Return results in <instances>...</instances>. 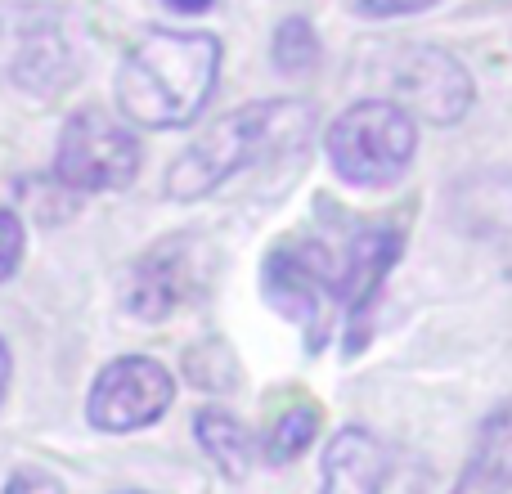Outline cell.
Returning a JSON list of instances; mask_svg holds the SVG:
<instances>
[{
    "label": "cell",
    "instance_id": "obj_13",
    "mask_svg": "<svg viewBox=\"0 0 512 494\" xmlns=\"http://www.w3.org/2000/svg\"><path fill=\"white\" fill-rule=\"evenodd\" d=\"M319 432V409L315 405H292L274 418L270 436H265V459L270 463H292L297 454H306V445Z\"/></svg>",
    "mask_w": 512,
    "mask_h": 494
},
{
    "label": "cell",
    "instance_id": "obj_8",
    "mask_svg": "<svg viewBox=\"0 0 512 494\" xmlns=\"http://www.w3.org/2000/svg\"><path fill=\"white\" fill-rule=\"evenodd\" d=\"M391 90L409 117H423L432 126H454L472 108V77L454 54L436 50V45H414L396 59L391 72Z\"/></svg>",
    "mask_w": 512,
    "mask_h": 494
},
{
    "label": "cell",
    "instance_id": "obj_19",
    "mask_svg": "<svg viewBox=\"0 0 512 494\" xmlns=\"http://www.w3.org/2000/svg\"><path fill=\"white\" fill-rule=\"evenodd\" d=\"M176 14H203V9H212V0H167Z\"/></svg>",
    "mask_w": 512,
    "mask_h": 494
},
{
    "label": "cell",
    "instance_id": "obj_12",
    "mask_svg": "<svg viewBox=\"0 0 512 494\" xmlns=\"http://www.w3.org/2000/svg\"><path fill=\"white\" fill-rule=\"evenodd\" d=\"M194 432H198V445L212 454V463L225 472V477H234V481L248 477V468H252V436H248V427H243L239 418L225 414V409H198Z\"/></svg>",
    "mask_w": 512,
    "mask_h": 494
},
{
    "label": "cell",
    "instance_id": "obj_15",
    "mask_svg": "<svg viewBox=\"0 0 512 494\" xmlns=\"http://www.w3.org/2000/svg\"><path fill=\"white\" fill-rule=\"evenodd\" d=\"M185 378L203 391H230L234 378H239V364H234L225 342H198L185 355Z\"/></svg>",
    "mask_w": 512,
    "mask_h": 494
},
{
    "label": "cell",
    "instance_id": "obj_10",
    "mask_svg": "<svg viewBox=\"0 0 512 494\" xmlns=\"http://www.w3.org/2000/svg\"><path fill=\"white\" fill-rule=\"evenodd\" d=\"M391 477L387 445L369 427H342L324 450L319 494H382Z\"/></svg>",
    "mask_w": 512,
    "mask_h": 494
},
{
    "label": "cell",
    "instance_id": "obj_14",
    "mask_svg": "<svg viewBox=\"0 0 512 494\" xmlns=\"http://www.w3.org/2000/svg\"><path fill=\"white\" fill-rule=\"evenodd\" d=\"M274 68L279 72H292V77H301V72H310L319 63V36L315 27L306 23V18H283L279 32H274Z\"/></svg>",
    "mask_w": 512,
    "mask_h": 494
},
{
    "label": "cell",
    "instance_id": "obj_6",
    "mask_svg": "<svg viewBox=\"0 0 512 494\" xmlns=\"http://www.w3.org/2000/svg\"><path fill=\"white\" fill-rule=\"evenodd\" d=\"M140 140L113 122L99 108H81L68 117L59 135V153H54V180L63 189H86V194H104V189H126L140 176Z\"/></svg>",
    "mask_w": 512,
    "mask_h": 494
},
{
    "label": "cell",
    "instance_id": "obj_11",
    "mask_svg": "<svg viewBox=\"0 0 512 494\" xmlns=\"http://www.w3.org/2000/svg\"><path fill=\"white\" fill-rule=\"evenodd\" d=\"M454 494H512V400L481 423Z\"/></svg>",
    "mask_w": 512,
    "mask_h": 494
},
{
    "label": "cell",
    "instance_id": "obj_1",
    "mask_svg": "<svg viewBox=\"0 0 512 494\" xmlns=\"http://www.w3.org/2000/svg\"><path fill=\"white\" fill-rule=\"evenodd\" d=\"M216 68H221V41L212 32L153 27L117 68V108L149 131L189 126L212 99Z\"/></svg>",
    "mask_w": 512,
    "mask_h": 494
},
{
    "label": "cell",
    "instance_id": "obj_16",
    "mask_svg": "<svg viewBox=\"0 0 512 494\" xmlns=\"http://www.w3.org/2000/svg\"><path fill=\"white\" fill-rule=\"evenodd\" d=\"M18 261H23V221L0 207V283L18 270Z\"/></svg>",
    "mask_w": 512,
    "mask_h": 494
},
{
    "label": "cell",
    "instance_id": "obj_9",
    "mask_svg": "<svg viewBox=\"0 0 512 494\" xmlns=\"http://www.w3.org/2000/svg\"><path fill=\"white\" fill-rule=\"evenodd\" d=\"M189 292H194V252H189V239H167L131 265V274L122 283V306L126 315L144 319V324H162Z\"/></svg>",
    "mask_w": 512,
    "mask_h": 494
},
{
    "label": "cell",
    "instance_id": "obj_17",
    "mask_svg": "<svg viewBox=\"0 0 512 494\" xmlns=\"http://www.w3.org/2000/svg\"><path fill=\"white\" fill-rule=\"evenodd\" d=\"M5 494H63V486L50 477V472H41V468H23V472H14V477H9Z\"/></svg>",
    "mask_w": 512,
    "mask_h": 494
},
{
    "label": "cell",
    "instance_id": "obj_4",
    "mask_svg": "<svg viewBox=\"0 0 512 494\" xmlns=\"http://www.w3.org/2000/svg\"><path fill=\"white\" fill-rule=\"evenodd\" d=\"M0 68L23 95L32 99H59L72 81L81 77V59L72 32L54 9L45 5H18L0 14Z\"/></svg>",
    "mask_w": 512,
    "mask_h": 494
},
{
    "label": "cell",
    "instance_id": "obj_5",
    "mask_svg": "<svg viewBox=\"0 0 512 494\" xmlns=\"http://www.w3.org/2000/svg\"><path fill=\"white\" fill-rule=\"evenodd\" d=\"M342 279H346V261L337 252H328V243H310V239H292L279 243L265 256V274L261 288L265 301L279 310L283 319L310 328V342H324L328 324H333V306H342Z\"/></svg>",
    "mask_w": 512,
    "mask_h": 494
},
{
    "label": "cell",
    "instance_id": "obj_20",
    "mask_svg": "<svg viewBox=\"0 0 512 494\" xmlns=\"http://www.w3.org/2000/svg\"><path fill=\"white\" fill-rule=\"evenodd\" d=\"M5 387H9V346L0 337V400H5Z\"/></svg>",
    "mask_w": 512,
    "mask_h": 494
},
{
    "label": "cell",
    "instance_id": "obj_18",
    "mask_svg": "<svg viewBox=\"0 0 512 494\" xmlns=\"http://www.w3.org/2000/svg\"><path fill=\"white\" fill-rule=\"evenodd\" d=\"M436 0H360V9L369 18H405V14H423Z\"/></svg>",
    "mask_w": 512,
    "mask_h": 494
},
{
    "label": "cell",
    "instance_id": "obj_3",
    "mask_svg": "<svg viewBox=\"0 0 512 494\" xmlns=\"http://www.w3.org/2000/svg\"><path fill=\"white\" fill-rule=\"evenodd\" d=\"M324 149L333 171L346 185L382 189L396 185L418 153V126L400 104L364 99L351 104L324 135Z\"/></svg>",
    "mask_w": 512,
    "mask_h": 494
},
{
    "label": "cell",
    "instance_id": "obj_7",
    "mask_svg": "<svg viewBox=\"0 0 512 494\" xmlns=\"http://www.w3.org/2000/svg\"><path fill=\"white\" fill-rule=\"evenodd\" d=\"M176 400V378L167 364L149 360V355H122V360L104 364L86 400V418L99 432H140V427L158 423Z\"/></svg>",
    "mask_w": 512,
    "mask_h": 494
},
{
    "label": "cell",
    "instance_id": "obj_2",
    "mask_svg": "<svg viewBox=\"0 0 512 494\" xmlns=\"http://www.w3.org/2000/svg\"><path fill=\"white\" fill-rule=\"evenodd\" d=\"M315 131V113L310 104L297 99H265V104H248L239 113H225L207 135H198L167 171V194L180 203L207 198L234 180L239 171L256 167V162L283 158V153H301Z\"/></svg>",
    "mask_w": 512,
    "mask_h": 494
}]
</instances>
